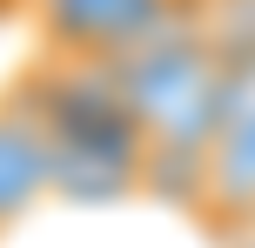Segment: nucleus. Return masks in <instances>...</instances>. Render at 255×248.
<instances>
[{
  "label": "nucleus",
  "mask_w": 255,
  "mask_h": 248,
  "mask_svg": "<svg viewBox=\"0 0 255 248\" xmlns=\"http://www.w3.org/2000/svg\"><path fill=\"white\" fill-rule=\"evenodd\" d=\"M47 61H121L148 34L195 7V0H20Z\"/></svg>",
  "instance_id": "obj_3"
},
{
  "label": "nucleus",
  "mask_w": 255,
  "mask_h": 248,
  "mask_svg": "<svg viewBox=\"0 0 255 248\" xmlns=\"http://www.w3.org/2000/svg\"><path fill=\"white\" fill-rule=\"evenodd\" d=\"M13 87L34 101L54 148V195H134L148 181V148L128 121L115 74L101 61H47L40 54Z\"/></svg>",
  "instance_id": "obj_2"
},
{
  "label": "nucleus",
  "mask_w": 255,
  "mask_h": 248,
  "mask_svg": "<svg viewBox=\"0 0 255 248\" xmlns=\"http://www.w3.org/2000/svg\"><path fill=\"white\" fill-rule=\"evenodd\" d=\"M54 195V148L40 128L34 101L20 87L0 94V228H13L20 215H34Z\"/></svg>",
  "instance_id": "obj_4"
},
{
  "label": "nucleus",
  "mask_w": 255,
  "mask_h": 248,
  "mask_svg": "<svg viewBox=\"0 0 255 248\" xmlns=\"http://www.w3.org/2000/svg\"><path fill=\"white\" fill-rule=\"evenodd\" d=\"M215 242H222V248H255V215H249L242 228H229V235H215Z\"/></svg>",
  "instance_id": "obj_5"
},
{
  "label": "nucleus",
  "mask_w": 255,
  "mask_h": 248,
  "mask_svg": "<svg viewBox=\"0 0 255 248\" xmlns=\"http://www.w3.org/2000/svg\"><path fill=\"white\" fill-rule=\"evenodd\" d=\"M108 74H115V94L134 121L141 148H148V181L141 188H161V195L195 208V174H202V155L222 128L229 54L215 47L202 13L188 7L161 34L128 47L121 61H108Z\"/></svg>",
  "instance_id": "obj_1"
}]
</instances>
